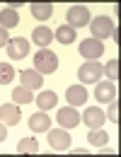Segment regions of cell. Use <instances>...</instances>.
<instances>
[{
  "instance_id": "1",
  "label": "cell",
  "mask_w": 121,
  "mask_h": 157,
  "mask_svg": "<svg viewBox=\"0 0 121 157\" xmlns=\"http://www.w3.org/2000/svg\"><path fill=\"white\" fill-rule=\"evenodd\" d=\"M34 70L41 75H51L58 70V56L51 51V48H39L37 56H34Z\"/></svg>"
},
{
  "instance_id": "2",
  "label": "cell",
  "mask_w": 121,
  "mask_h": 157,
  "mask_svg": "<svg viewBox=\"0 0 121 157\" xmlns=\"http://www.w3.org/2000/svg\"><path fill=\"white\" fill-rule=\"evenodd\" d=\"M90 29H92V39H109V36H114V22L111 17H107V15H100V17H95V20H90Z\"/></svg>"
},
{
  "instance_id": "3",
  "label": "cell",
  "mask_w": 121,
  "mask_h": 157,
  "mask_svg": "<svg viewBox=\"0 0 121 157\" xmlns=\"http://www.w3.org/2000/svg\"><path fill=\"white\" fill-rule=\"evenodd\" d=\"M102 75L104 73H102V65L97 60H85L80 68H78V78H80L82 85H95Z\"/></svg>"
},
{
  "instance_id": "4",
  "label": "cell",
  "mask_w": 121,
  "mask_h": 157,
  "mask_svg": "<svg viewBox=\"0 0 121 157\" xmlns=\"http://www.w3.org/2000/svg\"><path fill=\"white\" fill-rule=\"evenodd\" d=\"M49 145L51 150H58V152H65L70 150V133L68 128H49Z\"/></svg>"
},
{
  "instance_id": "5",
  "label": "cell",
  "mask_w": 121,
  "mask_h": 157,
  "mask_svg": "<svg viewBox=\"0 0 121 157\" xmlns=\"http://www.w3.org/2000/svg\"><path fill=\"white\" fill-rule=\"evenodd\" d=\"M65 20H68L65 24H70L73 29H80L85 24H90V10L85 5H73V7H68Z\"/></svg>"
},
{
  "instance_id": "6",
  "label": "cell",
  "mask_w": 121,
  "mask_h": 157,
  "mask_svg": "<svg viewBox=\"0 0 121 157\" xmlns=\"http://www.w3.org/2000/svg\"><path fill=\"white\" fill-rule=\"evenodd\" d=\"M102 53H104V44H102V41L92 39V36L80 41V56L85 60H97Z\"/></svg>"
},
{
  "instance_id": "7",
  "label": "cell",
  "mask_w": 121,
  "mask_h": 157,
  "mask_svg": "<svg viewBox=\"0 0 121 157\" xmlns=\"http://www.w3.org/2000/svg\"><path fill=\"white\" fill-rule=\"evenodd\" d=\"M95 99L102 101V104H109L111 99H116V85L111 80H102V82H95Z\"/></svg>"
},
{
  "instance_id": "8",
  "label": "cell",
  "mask_w": 121,
  "mask_h": 157,
  "mask_svg": "<svg viewBox=\"0 0 121 157\" xmlns=\"http://www.w3.org/2000/svg\"><path fill=\"white\" fill-rule=\"evenodd\" d=\"M7 56H10V60H20L24 58L27 53H29V41L27 39H22V36H15V39H10L7 41Z\"/></svg>"
},
{
  "instance_id": "9",
  "label": "cell",
  "mask_w": 121,
  "mask_h": 157,
  "mask_svg": "<svg viewBox=\"0 0 121 157\" xmlns=\"http://www.w3.org/2000/svg\"><path fill=\"white\" fill-rule=\"evenodd\" d=\"M58 126L60 128H78V123H80V114H78V109L75 106H63L58 109Z\"/></svg>"
},
{
  "instance_id": "10",
  "label": "cell",
  "mask_w": 121,
  "mask_h": 157,
  "mask_svg": "<svg viewBox=\"0 0 121 157\" xmlns=\"http://www.w3.org/2000/svg\"><path fill=\"white\" fill-rule=\"evenodd\" d=\"M80 121L87 128H102V123L107 121V116H104V111H102L100 106H87L85 114L80 116Z\"/></svg>"
},
{
  "instance_id": "11",
  "label": "cell",
  "mask_w": 121,
  "mask_h": 157,
  "mask_svg": "<svg viewBox=\"0 0 121 157\" xmlns=\"http://www.w3.org/2000/svg\"><path fill=\"white\" fill-rule=\"evenodd\" d=\"M20 85H22V87H27V90H32V92H34V90H39V92H41L44 75L37 73L34 68H32V70H22V73H20Z\"/></svg>"
},
{
  "instance_id": "12",
  "label": "cell",
  "mask_w": 121,
  "mask_h": 157,
  "mask_svg": "<svg viewBox=\"0 0 121 157\" xmlns=\"http://www.w3.org/2000/svg\"><path fill=\"white\" fill-rule=\"evenodd\" d=\"M65 99H68V106H82L87 101V87L85 85H70L65 90Z\"/></svg>"
},
{
  "instance_id": "13",
  "label": "cell",
  "mask_w": 121,
  "mask_h": 157,
  "mask_svg": "<svg viewBox=\"0 0 121 157\" xmlns=\"http://www.w3.org/2000/svg\"><path fill=\"white\" fill-rule=\"evenodd\" d=\"M29 128L34 131V133H44V131H49L51 128V116L46 114V111H37V114H32L29 116Z\"/></svg>"
},
{
  "instance_id": "14",
  "label": "cell",
  "mask_w": 121,
  "mask_h": 157,
  "mask_svg": "<svg viewBox=\"0 0 121 157\" xmlns=\"http://www.w3.org/2000/svg\"><path fill=\"white\" fill-rule=\"evenodd\" d=\"M0 121L5 126H17L20 123V109H17V104H2L0 106Z\"/></svg>"
},
{
  "instance_id": "15",
  "label": "cell",
  "mask_w": 121,
  "mask_h": 157,
  "mask_svg": "<svg viewBox=\"0 0 121 157\" xmlns=\"http://www.w3.org/2000/svg\"><path fill=\"white\" fill-rule=\"evenodd\" d=\"M32 41H34L39 48H49V44L53 41V32H51L49 27L41 24V27H37V29L32 32Z\"/></svg>"
},
{
  "instance_id": "16",
  "label": "cell",
  "mask_w": 121,
  "mask_h": 157,
  "mask_svg": "<svg viewBox=\"0 0 121 157\" xmlns=\"http://www.w3.org/2000/svg\"><path fill=\"white\" fill-rule=\"evenodd\" d=\"M34 101L39 104L41 111H49V109L58 106V97H56V92H51V90H44V92H39V97H34Z\"/></svg>"
},
{
  "instance_id": "17",
  "label": "cell",
  "mask_w": 121,
  "mask_h": 157,
  "mask_svg": "<svg viewBox=\"0 0 121 157\" xmlns=\"http://www.w3.org/2000/svg\"><path fill=\"white\" fill-rule=\"evenodd\" d=\"M17 24H20L17 10H12V7H2V10H0V27H2V29H12V27H17Z\"/></svg>"
},
{
  "instance_id": "18",
  "label": "cell",
  "mask_w": 121,
  "mask_h": 157,
  "mask_svg": "<svg viewBox=\"0 0 121 157\" xmlns=\"http://www.w3.org/2000/svg\"><path fill=\"white\" fill-rule=\"evenodd\" d=\"M32 15L39 22L49 20V17L53 15V5H51V2H32Z\"/></svg>"
},
{
  "instance_id": "19",
  "label": "cell",
  "mask_w": 121,
  "mask_h": 157,
  "mask_svg": "<svg viewBox=\"0 0 121 157\" xmlns=\"http://www.w3.org/2000/svg\"><path fill=\"white\" fill-rule=\"evenodd\" d=\"M53 39H58L60 44H65V46H68V44H73V41H75V29H73L70 24H60L58 29L53 32Z\"/></svg>"
},
{
  "instance_id": "20",
  "label": "cell",
  "mask_w": 121,
  "mask_h": 157,
  "mask_svg": "<svg viewBox=\"0 0 121 157\" xmlns=\"http://www.w3.org/2000/svg\"><path fill=\"white\" fill-rule=\"evenodd\" d=\"M17 152L20 155H39V143L37 138H22L17 143Z\"/></svg>"
},
{
  "instance_id": "21",
  "label": "cell",
  "mask_w": 121,
  "mask_h": 157,
  "mask_svg": "<svg viewBox=\"0 0 121 157\" xmlns=\"http://www.w3.org/2000/svg\"><path fill=\"white\" fill-rule=\"evenodd\" d=\"M87 140H90V145H92V147H102V145H107L109 133H107V131H102V128H90Z\"/></svg>"
},
{
  "instance_id": "22",
  "label": "cell",
  "mask_w": 121,
  "mask_h": 157,
  "mask_svg": "<svg viewBox=\"0 0 121 157\" xmlns=\"http://www.w3.org/2000/svg\"><path fill=\"white\" fill-rule=\"evenodd\" d=\"M12 99H15V104H29V101H34V92L20 85L12 90Z\"/></svg>"
},
{
  "instance_id": "23",
  "label": "cell",
  "mask_w": 121,
  "mask_h": 157,
  "mask_svg": "<svg viewBox=\"0 0 121 157\" xmlns=\"http://www.w3.org/2000/svg\"><path fill=\"white\" fill-rule=\"evenodd\" d=\"M15 80V68L10 63H0V85H7Z\"/></svg>"
},
{
  "instance_id": "24",
  "label": "cell",
  "mask_w": 121,
  "mask_h": 157,
  "mask_svg": "<svg viewBox=\"0 0 121 157\" xmlns=\"http://www.w3.org/2000/svg\"><path fill=\"white\" fill-rule=\"evenodd\" d=\"M102 73L107 75L109 80H119V60L114 58V60H109L104 68H102Z\"/></svg>"
},
{
  "instance_id": "25",
  "label": "cell",
  "mask_w": 121,
  "mask_h": 157,
  "mask_svg": "<svg viewBox=\"0 0 121 157\" xmlns=\"http://www.w3.org/2000/svg\"><path fill=\"white\" fill-rule=\"evenodd\" d=\"M104 116L109 118V121H114V123H119V101L116 99H111L109 101V109H107V114Z\"/></svg>"
},
{
  "instance_id": "26",
  "label": "cell",
  "mask_w": 121,
  "mask_h": 157,
  "mask_svg": "<svg viewBox=\"0 0 121 157\" xmlns=\"http://www.w3.org/2000/svg\"><path fill=\"white\" fill-rule=\"evenodd\" d=\"M7 41H10L7 29H2V27H0V48H2V46H7Z\"/></svg>"
},
{
  "instance_id": "27",
  "label": "cell",
  "mask_w": 121,
  "mask_h": 157,
  "mask_svg": "<svg viewBox=\"0 0 121 157\" xmlns=\"http://www.w3.org/2000/svg\"><path fill=\"white\" fill-rule=\"evenodd\" d=\"M5 138H7V126H5L2 121H0V143H2Z\"/></svg>"
},
{
  "instance_id": "28",
  "label": "cell",
  "mask_w": 121,
  "mask_h": 157,
  "mask_svg": "<svg viewBox=\"0 0 121 157\" xmlns=\"http://www.w3.org/2000/svg\"><path fill=\"white\" fill-rule=\"evenodd\" d=\"M100 152H104V155H114L116 150H114V147H109V145H102V147H100Z\"/></svg>"
},
{
  "instance_id": "29",
  "label": "cell",
  "mask_w": 121,
  "mask_h": 157,
  "mask_svg": "<svg viewBox=\"0 0 121 157\" xmlns=\"http://www.w3.org/2000/svg\"><path fill=\"white\" fill-rule=\"evenodd\" d=\"M87 152H90L87 147H75V155H87Z\"/></svg>"
}]
</instances>
